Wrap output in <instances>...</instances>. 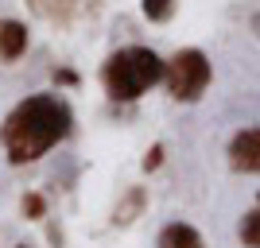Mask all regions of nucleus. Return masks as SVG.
<instances>
[{
  "instance_id": "obj_5",
  "label": "nucleus",
  "mask_w": 260,
  "mask_h": 248,
  "mask_svg": "<svg viewBox=\"0 0 260 248\" xmlns=\"http://www.w3.org/2000/svg\"><path fill=\"white\" fill-rule=\"evenodd\" d=\"M23 51H27V27L20 20H0V58L16 62Z\"/></svg>"
},
{
  "instance_id": "obj_15",
  "label": "nucleus",
  "mask_w": 260,
  "mask_h": 248,
  "mask_svg": "<svg viewBox=\"0 0 260 248\" xmlns=\"http://www.w3.org/2000/svg\"><path fill=\"white\" fill-rule=\"evenodd\" d=\"M16 248H27V244H16Z\"/></svg>"
},
{
  "instance_id": "obj_8",
  "label": "nucleus",
  "mask_w": 260,
  "mask_h": 248,
  "mask_svg": "<svg viewBox=\"0 0 260 248\" xmlns=\"http://www.w3.org/2000/svg\"><path fill=\"white\" fill-rule=\"evenodd\" d=\"M241 240H245V248H260V209H249V214L241 217Z\"/></svg>"
},
{
  "instance_id": "obj_13",
  "label": "nucleus",
  "mask_w": 260,
  "mask_h": 248,
  "mask_svg": "<svg viewBox=\"0 0 260 248\" xmlns=\"http://www.w3.org/2000/svg\"><path fill=\"white\" fill-rule=\"evenodd\" d=\"M249 27H252V35H256V39H260V12H256V16H252V20H249Z\"/></svg>"
},
{
  "instance_id": "obj_7",
  "label": "nucleus",
  "mask_w": 260,
  "mask_h": 248,
  "mask_svg": "<svg viewBox=\"0 0 260 248\" xmlns=\"http://www.w3.org/2000/svg\"><path fill=\"white\" fill-rule=\"evenodd\" d=\"M144 205H148V190H144V186H128V194L120 198L117 209H113V225H117V229L132 225V221L144 214Z\"/></svg>"
},
{
  "instance_id": "obj_14",
  "label": "nucleus",
  "mask_w": 260,
  "mask_h": 248,
  "mask_svg": "<svg viewBox=\"0 0 260 248\" xmlns=\"http://www.w3.org/2000/svg\"><path fill=\"white\" fill-rule=\"evenodd\" d=\"M256 209H260V194H256Z\"/></svg>"
},
{
  "instance_id": "obj_3",
  "label": "nucleus",
  "mask_w": 260,
  "mask_h": 248,
  "mask_svg": "<svg viewBox=\"0 0 260 248\" xmlns=\"http://www.w3.org/2000/svg\"><path fill=\"white\" fill-rule=\"evenodd\" d=\"M210 78H214V66L198 47H183L167 58V70H163V86L175 101H186L194 105L202 101V93L210 89Z\"/></svg>"
},
{
  "instance_id": "obj_2",
  "label": "nucleus",
  "mask_w": 260,
  "mask_h": 248,
  "mask_svg": "<svg viewBox=\"0 0 260 248\" xmlns=\"http://www.w3.org/2000/svg\"><path fill=\"white\" fill-rule=\"evenodd\" d=\"M163 62L152 47H120L101 66V86L113 101H140L155 82H163Z\"/></svg>"
},
{
  "instance_id": "obj_10",
  "label": "nucleus",
  "mask_w": 260,
  "mask_h": 248,
  "mask_svg": "<svg viewBox=\"0 0 260 248\" xmlns=\"http://www.w3.org/2000/svg\"><path fill=\"white\" fill-rule=\"evenodd\" d=\"M20 209H23V217H27V221H43V217H47V202H43V194H23Z\"/></svg>"
},
{
  "instance_id": "obj_11",
  "label": "nucleus",
  "mask_w": 260,
  "mask_h": 248,
  "mask_svg": "<svg viewBox=\"0 0 260 248\" xmlns=\"http://www.w3.org/2000/svg\"><path fill=\"white\" fill-rule=\"evenodd\" d=\"M159 163H163V144H152L144 155V171H159Z\"/></svg>"
},
{
  "instance_id": "obj_1",
  "label": "nucleus",
  "mask_w": 260,
  "mask_h": 248,
  "mask_svg": "<svg viewBox=\"0 0 260 248\" xmlns=\"http://www.w3.org/2000/svg\"><path fill=\"white\" fill-rule=\"evenodd\" d=\"M70 124H74V117H70V105L62 97L35 93V97L20 101L4 117V124H0V148H4L12 167H23V163L43 159L58 140H66Z\"/></svg>"
},
{
  "instance_id": "obj_12",
  "label": "nucleus",
  "mask_w": 260,
  "mask_h": 248,
  "mask_svg": "<svg viewBox=\"0 0 260 248\" xmlns=\"http://www.w3.org/2000/svg\"><path fill=\"white\" fill-rule=\"evenodd\" d=\"M54 82L58 86H78V74L74 70H54Z\"/></svg>"
},
{
  "instance_id": "obj_9",
  "label": "nucleus",
  "mask_w": 260,
  "mask_h": 248,
  "mask_svg": "<svg viewBox=\"0 0 260 248\" xmlns=\"http://www.w3.org/2000/svg\"><path fill=\"white\" fill-rule=\"evenodd\" d=\"M140 12L152 23H167L175 16V0H140Z\"/></svg>"
},
{
  "instance_id": "obj_6",
  "label": "nucleus",
  "mask_w": 260,
  "mask_h": 248,
  "mask_svg": "<svg viewBox=\"0 0 260 248\" xmlns=\"http://www.w3.org/2000/svg\"><path fill=\"white\" fill-rule=\"evenodd\" d=\"M155 248H206V244H202V233H198L194 225L171 221V225H163L159 244H155Z\"/></svg>"
},
{
  "instance_id": "obj_4",
  "label": "nucleus",
  "mask_w": 260,
  "mask_h": 248,
  "mask_svg": "<svg viewBox=\"0 0 260 248\" xmlns=\"http://www.w3.org/2000/svg\"><path fill=\"white\" fill-rule=\"evenodd\" d=\"M229 167L241 174H260V124L256 128H241L229 140Z\"/></svg>"
}]
</instances>
